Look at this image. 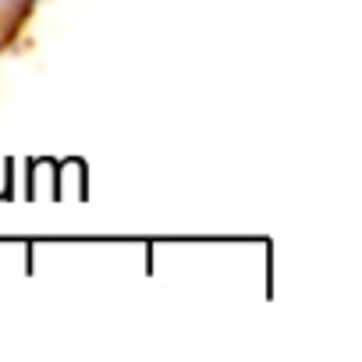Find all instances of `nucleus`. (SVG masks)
Instances as JSON below:
<instances>
[]
</instances>
